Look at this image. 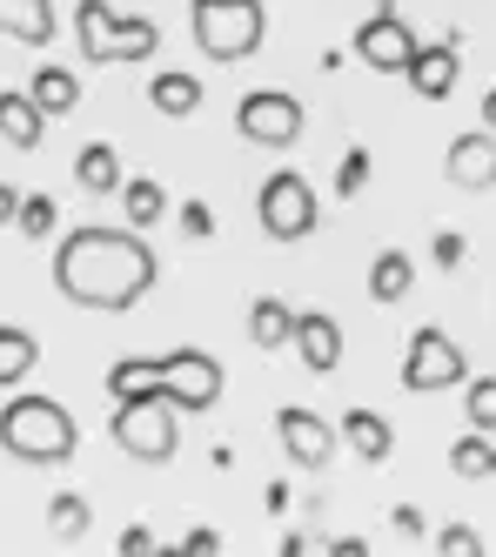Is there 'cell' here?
Segmentation results:
<instances>
[{"instance_id":"1","label":"cell","mask_w":496,"mask_h":557,"mask_svg":"<svg viewBox=\"0 0 496 557\" xmlns=\"http://www.w3.org/2000/svg\"><path fill=\"white\" fill-rule=\"evenodd\" d=\"M154 275H161V262L135 228H74L54 249V289L80 309L121 315L154 289Z\"/></svg>"},{"instance_id":"2","label":"cell","mask_w":496,"mask_h":557,"mask_svg":"<svg viewBox=\"0 0 496 557\" xmlns=\"http://www.w3.org/2000/svg\"><path fill=\"white\" fill-rule=\"evenodd\" d=\"M0 450L21 457V463H67L80 450V423L54 396H14L0 410Z\"/></svg>"},{"instance_id":"3","label":"cell","mask_w":496,"mask_h":557,"mask_svg":"<svg viewBox=\"0 0 496 557\" xmlns=\"http://www.w3.org/2000/svg\"><path fill=\"white\" fill-rule=\"evenodd\" d=\"M188 27H195V48L209 61H248L269 34V8L262 0H195Z\"/></svg>"},{"instance_id":"4","label":"cell","mask_w":496,"mask_h":557,"mask_svg":"<svg viewBox=\"0 0 496 557\" xmlns=\"http://www.w3.org/2000/svg\"><path fill=\"white\" fill-rule=\"evenodd\" d=\"M74 41H80V54H88L95 67H108V61H148L161 48V27L114 14L108 0H80V8H74Z\"/></svg>"},{"instance_id":"5","label":"cell","mask_w":496,"mask_h":557,"mask_svg":"<svg viewBox=\"0 0 496 557\" xmlns=\"http://www.w3.org/2000/svg\"><path fill=\"white\" fill-rule=\"evenodd\" d=\"M182 410L175 404H161V396H128V404H114V444L128 450L135 463H169L175 444H182Z\"/></svg>"},{"instance_id":"6","label":"cell","mask_w":496,"mask_h":557,"mask_svg":"<svg viewBox=\"0 0 496 557\" xmlns=\"http://www.w3.org/2000/svg\"><path fill=\"white\" fill-rule=\"evenodd\" d=\"M154 396H161V404H175L182 417L215 410L222 404V363H215L209 349H169V356H161V370H154Z\"/></svg>"},{"instance_id":"7","label":"cell","mask_w":496,"mask_h":557,"mask_svg":"<svg viewBox=\"0 0 496 557\" xmlns=\"http://www.w3.org/2000/svg\"><path fill=\"white\" fill-rule=\"evenodd\" d=\"M256 222H262V235L269 243H302V235H315V222H322V202H315V188L302 182V175H269L262 182V195H256Z\"/></svg>"},{"instance_id":"8","label":"cell","mask_w":496,"mask_h":557,"mask_svg":"<svg viewBox=\"0 0 496 557\" xmlns=\"http://www.w3.org/2000/svg\"><path fill=\"white\" fill-rule=\"evenodd\" d=\"M235 128H241V141H256V148H296L302 141V101L288 88H256V95H241Z\"/></svg>"},{"instance_id":"9","label":"cell","mask_w":496,"mask_h":557,"mask_svg":"<svg viewBox=\"0 0 496 557\" xmlns=\"http://www.w3.org/2000/svg\"><path fill=\"white\" fill-rule=\"evenodd\" d=\"M457 383H470V363H463V349H457V343H449L443 330H417V336H409L402 389L436 396V389H457Z\"/></svg>"},{"instance_id":"10","label":"cell","mask_w":496,"mask_h":557,"mask_svg":"<svg viewBox=\"0 0 496 557\" xmlns=\"http://www.w3.org/2000/svg\"><path fill=\"white\" fill-rule=\"evenodd\" d=\"M275 436H282V450L296 457V470H328V457H336V423H322L302 404L275 410Z\"/></svg>"},{"instance_id":"11","label":"cell","mask_w":496,"mask_h":557,"mask_svg":"<svg viewBox=\"0 0 496 557\" xmlns=\"http://www.w3.org/2000/svg\"><path fill=\"white\" fill-rule=\"evenodd\" d=\"M409 54H417V34L402 27V14H369L356 27V61L376 67V74H402Z\"/></svg>"},{"instance_id":"12","label":"cell","mask_w":496,"mask_h":557,"mask_svg":"<svg viewBox=\"0 0 496 557\" xmlns=\"http://www.w3.org/2000/svg\"><path fill=\"white\" fill-rule=\"evenodd\" d=\"M296 356H302V370L309 376H336L343 370V323L336 315H322V309H296Z\"/></svg>"},{"instance_id":"13","label":"cell","mask_w":496,"mask_h":557,"mask_svg":"<svg viewBox=\"0 0 496 557\" xmlns=\"http://www.w3.org/2000/svg\"><path fill=\"white\" fill-rule=\"evenodd\" d=\"M457 74H463L457 48H423V41H417V54H409V67H402V82L417 88V101H449Z\"/></svg>"},{"instance_id":"14","label":"cell","mask_w":496,"mask_h":557,"mask_svg":"<svg viewBox=\"0 0 496 557\" xmlns=\"http://www.w3.org/2000/svg\"><path fill=\"white\" fill-rule=\"evenodd\" d=\"M449 182L457 188H496V135L489 128L449 141Z\"/></svg>"},{"instance_id":"15","label":"cell","mask_w":496,"mask_h":557,"mask_svg":"<svg viewBox=\"0 0 496 557\" xmlns=\"http://www.w3.org/2000/svg\"><path fill=\"white\" fill-rule=\"evenodd\" d=\"M0 41L48 48L54 41V0H0Z\"/></svg>"},{"instance_id":"16","label":"cell","mask_w":496,"mask_h":557,"mask_svg":"<svg viewBox=\"0 0 496 557\" xmlns=\"http://www.w3.org/2000/svg\"><path fill=\"white\" fill-rule=\"evenodd\" d=\"M336 436H343L362 463H389V450H396V423H389L383 410H349V417L336 423Z\"/></svg>"},{"instance_id":"17","label":"cell","mask_w":496,"mask_h":557,"mask_svg":"<svg viewBox=\"0 0 496 557\" xmlns=\"http://www.w3.org/2000/svg\"><path fill=\"white\" fill-rule=\"evenodd\" d=\"M40 135H48V114H40L27 95H0V141H14L21 154H34Z\"/></svg>"},{"instance_id":"18","label":"cell","mask_w":496,"mask_h":557,"mask_svg":"<svg viewBox=\"0 0 496 557\" xmlns=\"http://www.w3.org/2000/svg\"><path fill=\"white\" fill-rule=\"evenodd\" d=\"M27 101L48 114V122H61V114H74V108H80V82H74L67 67H40L34 82H27Z\"/></svg>"},{"instance_id":"19","label":"cell","mask_w":496,"mask_h":557,"mask_svg":"<svg viewBox=\"0 0 496 557\" xmlns=\"http://www.w3.org/2000/svg\"><path fill=\"white\" fill-rule=\"evenodd\" d=\"M248 336H256V349H282L288 336H296V309H288L282 296H256L248 302Z\"/></svg>"},{"instance_id":"20","label":"cell","mask_w":496,"mask_h":557,"mask_svg":"<svg viewBox=\"0 0 496 557\" xmlns=\"http://www.w3.org/2000/svg\"><path fill=\"white\" fill-rule=\"evenodd\" d=\"M148 101L169 114V122H182V114L201 108V82H195V74H182V67H161L154 82H148Z\"/></svg>"},{"instance_id":"21","label":"cell","mask_w":496,"mask_h":557,"mask_svg":"<svg viewBox=\"0 0 496 557\" xmlns=\"http://www.w3.org/2000/svg\"><path fill=\"white\" fill-rule=\"evenodd\" d=\"M409 289H417V262H409L402 249H383L376 262H369V296L376 302H402Z\"/></svg>"},{"instance_id":"22","label":"cell","mask_w":496,"mask_h":557,"mask_svg":"<svg viewBox=\"0 0 496 557\" xmlns=\"http://www.w3.org/2000/svg\"><path fill=\"white\" fill-rule=\"evenodd\" d=\"M74 175H80V188L88 195H114L121 188V154H114V141H88L74 154Z\"/></svg>"},{"instance_id":"23","label":"cell","mask_w":496,"mask_h":557,"mask_svg":"<svg viewBox=\"0 0 496 557\" xmlns=\"http://www.w3.org/2000/svg\"><path fill=\"white\" fill-rule=\"evenodd\" d=\"M154 370H161V356H121V363L108 370V396H114V404L148 396V389H154Z\"/></svg>"},{"instance_id":"24","label":"cell","mask_w":496,"mask_h":557,"mask_svg":"<svg viewBox=\"0 0 496 557\" xmlns=\"http://www.w3.org/2000/svg\"><path fill=\"white\" fill-rule=\"evenodd\" d=\"M121 209H128V228L141 235L169 215V195H161V182H121Z\"/></svg>"},{"instance_id":"25","label":"cell","mask_w":496,"mask_h":557,"mask_svg":"<svg viewBox=\"0 0 496 557\" xmlns=\"http://www.w3.org/2000/svg\"><path fill=\"white\" fill-rule=\"evenodd\" d=\"M40 363V343L27 336V330H0V383H27V370Z\"/></svg>"},{"instance_id":"26","label":"cell","mask_w":496,"mask_h":557,"mask_svg":"<svg viewBox=\"0 0 496 557\" xmlns=\"http://www.w3.org/2000/svg\"><path fill=\"white\" fill-rule=\"evenodd\" d=\"M88 524H95V510H88V497H74V491H61V497L48 504V531H54L61 544H74V537H88Z\"/></svg>"},{"instance_id":"27","label":"cell","mask_w":496,"mask_h":557,"mask_svg":"<svg viewBox=\"0 0 496 557\" xmlns=\"http://www.w3.org/2000/svg\"><path fill=\"white\" fill-rule=\"evenodd\" d=\"M489 457H496V444L483 430H470V436H457V450H449V470L463 476V484H483L489 476Z\"/></svg>"},{"instance_id":"28","label":"cell","mask_w":496,"mask_h":557,"mask_svg":"<svg viewBox=\"0 0 496 557\" xmlns=\"http://www.w3.org/2000/svg\"><path fill=\"white\" fill-rule=\"evenodd\" d=\"M54 222H61V202H54V195H21L14 228L27 235V243H48V235H54Z\"/></svg>"},{"instance_id":"29","label":"cell","mask_w":496,"mask_h":557,"mask_svg":"<svg viewBox=\"0 0 496 557\" xmlns=\"http://www.w3.org/2000/svg\"><path fill=\"white\" fill-rule=\"evenodd\" d=\"M463 396H470V423L489 436V430H496V376H476V383H463Z\"/></svg>"},{"instance_id":"30","label":"cell","mask_w":496,"mask_h":557,"mask_svg":"<svg viewBox=\"0 0 496 557\" xmlns=\"http://www.w3.org/2000/svg\"><path fill=\"white\" fill-rule=\"evenodd\" d=\"M336 188H343V195H362V188H369V148H349V154H343Z\"/></svg>"},{"instance_id":"31","label":"cell","mask_w":496,"mask_h":557,"mask_svg":"<svg viewBox=\"0 0 496 557\" xmlns=\"http://www.w3.org/2000/svg\"><path fill=\"white\" fill-rule=\"evenodd\" d=\"M436 550H443V557H483V537H476L470 524H449V531L436 537Z\"/></svg>"},{"instance_id":"32","label":"cell","mask_w":496,"mask_h":557,"mask_svg":"<svg viewBox=\"0 0 496 557\" xmlns=\"http://www.w3.org/2000/svg\"><path fill=\"white\" fill-rule=\"evenodd\" d=\"M389 524H396L402 537H430V517H423L417 504H396V510H389Z\"/></svg>"},{"instance_id":"33","label":"cell","mask_w":496,"mask_h":557,"mask_svg":"<svg viewBox=\"0 0 496 557\" xmlns=\"http://www.w3.org/2000/svg\"><path fill=\"white\" fill-rule=\"evenodd\" d=\"M182 557H222V537H215L209 524H195V531H188V544H182Z\"/></svg>"},{"instance_id":"34","label":"cell","mask_w":496,"mask_h":557,"mask_svg":"<svg viewBox=\"0 0 496 557\" xmlns=\"http://www.w3.org/2000/svg\"><path fill=\"white\" fill-rule=\"evenodd\" d=\"M121 557H154V531L148 524H128V531H121Z\"/></svg>"},{"instance_id":"35","label":"cell","mask_w":496,"mask_h":557,"mask_svg":"<svg viewBox=\"0 0 496 557\" xmlns=\"http://www.w3.org/2000/svg\"><path fill=\"white\" fill-rule=\"evenodd\" d=\"M182 228H188L195 243H201V235H215V215L201 209V202H182Z\"/></svg>"},{"instance_id":"36","label":"cell","mask_w":496,"mask_h":557,"mask_svg":"<svg viewBox=\"0 0 496 557\" xmlns=\"http://www.w3.org/2000/svg\"><path fill=\"white\" fill-rule=\"evenodd\" d=\"M463 262V235H436V269H457Z\"/></svg>"},{"instance_id":"37","label":"cell","mask_w":496,"mask_h":557,"mask_svg":"<svg viewBox=\"0 0 496 557\" xmlns=\"http://www.w3.org/2000/svg\"><path fill=\"white\" fill-rule=\"evenodd\" d=\"M322 557H369V544H362V537H328Z\"/></svg>"},{"instance_id":"38","label":"cell","mask_w":496,"mask_h":557,"mask_svg":"<svg viewBox=\"0 0 496 557\" xmlns=\"http://www.w3.org/2000/svg\"><path fill=\"white\" fill-rule=\"evenodd\" d=\"M14 209H21V188H8V182H0V228L14 222Z\"/></svg>"},{"instance_id":"39","label":"cell","mask_w":496,"mask_h":557,"mask_svg":"<svg viewBox=\"0 0 496 557\" xmlns=\"http://www.w3.org/2000/svg\"><path fill=\"white\" fill-rule=\"evenodd\" d=\"M483 128H489V135H496V88H489V95H483Z\"/></svg>"},{"instance_id":"40","label":"cell","mask_w":496,"mask_h":557,"mask_svg":"<svg viewBox=\"0 0 496 557\" xmlns=\"http://www.w3.org/2000/svg\"><path fill=\"white\" fill-rule=\"evenodd\" d=\"M154 557H182V550H161V544H154Z\"/></svg>"},{"instance_id":"41","label":"cell","mask_w":496,"mask_h":557,"mask_svg":"<svg viewBox=\"0 0 496 557\" xmlns=\"http://www.w3.org/2000/svg\"><path fill=\"white\" fill-rule=\"evenodd\" d=\"M489 476H496V457H489Z\"/></svg>"}]
</instances>
